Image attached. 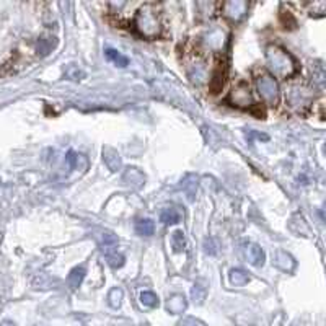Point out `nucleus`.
Wrapping results in <instances>:
<instances>
[{
	"instance_id": "obj_1",
	"label": "nucleus",
	"mask_w": 326,
	"mask_h": 326,
	"mask_svg": "<svg viewBox=\"0 0 326 326\" xmlns=\"http://www.w3.org/2000/svg\"><path fill=\"white\" fill-rule=\"evenodd\" d=\"M266 62L269 70L277 79H289L297 70L294 57L285 49H282L281 46L276 44H269L266 47Z\"/></svg>"
},
{
	"instance_id": "obj_2",
	"label": "nucleus",
	"mask_w": 326,
	"mask_h": 326,
	"mask_svg": "<svg viewBox=\"0 0 326 326\" xmlns=\"http://www.w3.org/2000/svg\"><path fill=\"white\" fill-rule=\"evenodd\" d=\"M134 26L140 36L149 38V40H153L160 35L162 25H160V18L153 5H144L139 8L134 17Z\"/></svg>"
},
{
	"instance_id": "obj_3",
	"label": "nucleus",
	"mask_w": 326,
	"mask_h": 326,
	"mask_svg": "<svg viewBox=\"0 0 326 326\" xmlns=\"http://www.w3.org/2000/svg\"><path fill=\"white\" fill-rule=\"evenodd\" d=\"M311 100H313V91L306 85H294L287 91V105L292 109L304 111L310 106Z\"/></svg>"
},
{
	"instance_id": "obj_4",
	"label": "nucleus",
	"mask_w": 326,
	"mask_h": 326,
	"mask_svg": "<svg viewBox=\"0 0 326 326\" xmlns=\"http://www.w3.org/2000/svg\"><path fill=\"white\" fill-rule=\"evenodd\" d=\"M256 87L260 91L261 98L266 101L267 105H276L279 101V85L274 77L271 75H260L256 79Z\"/></svg>"
},
{
	"instance_id": "obj_5",
	"label": "nucleus",
	"mask_w": 326,
	"mask_h": 326,
	"mask_svg": "<svg viewBox=\"0 0 326 326\" xmlns=\"http://www.w3.org/2000/svg\"><path fill=\"white\" fill-rule=\"evenodd\" d=\"M222 10H223V15H225L228 20L238 22L246 15L248 2H245V0H230V2L223 3Z\"/></svg>"
},
{
	"instance_id": "obj_6",
	"label": "nucleus",
	"mask_w": 326,
	"mask_h": 326,
	"mask_svg": "<svg viewBox=\"0 0 326 326\" xmlns=\"http://www.w3.org/2000/svg\"><path fill=\"white\" fill-rule=\"evenodd\" d=\"M230 101L233 103V106H240V108H245V106H251L253 105V98L250 93V88H248L246 84H240L238 87L233 88V91L230 93Z\"/></svg>"
},
{
	"instance_id": "obj_7",
	"label": "nucleus",
	"mask_w": 326,
	"mask_h": 326,
	"mask_svg": "<svg viewBox=\"0 0 326 326\" xmlns=\"http://www.w3.org/2000/svg\"><path fill=\"white\" fill-rule=\"evenodd\" d=\"M245 258L251 266L260 267L264 264V251L256 243H248L245 246Z\"/></svg>"
},
{
	"instance_id": "obj_8",
	"label": "nucleus",
	"mask_w": 326,
	"mask_h": 326,
	"mask_svg": "<svg viewBox=\"0 0 326 326\" xmlns=\"http://www.w3.org/2000/svg\"><path fill=\"white\" fill-rule=\"evenodd\" d=\"M123 181L128 184V186H130V188L139 189V188H142L145 178H144V174L140 173L139 168L129 167L128 170H126V173H124V176H123Z\"/></svg>"
},
{
	"instance_id": "obj_9",
	"label": "nucleus",
	"mask_w": 326,
	"mask_h": 326,
	"mask_svg": "<svg viewBox=\"0 0 326 326\" xmlns=\"http://www.w3.org/2000/svg\"><path fill=\"white\" fill-rule=\"evenodd\" d=\"M272 262H274V264L279 267V269H282V271H292L295 267L294 258H292L289 253H285L282 250L274 253V256H272Z\"/></svg>"
},
{
	"instance_id": "obj_10",
	"label": "nucleus",
	"mask_w": 326,
	"mask_h": 326,
	"mask_svg": "<svg viewBox=\"0 0 326 326\" xmlns=\"http://www.w3.org/2000/svg\"><path fill=\"white\" fill-rule=\"evenodd\" d=\"M225 75H227V65L225 64H218V67H217L216 72H214V75H212L211 84H209L212 93H218V91L222 90L223 84H225Z\"/></svg>"
},
{
	"instance_id": "obj_11",
	"label": "nucleus",
	"mask_w": 326,
	"mask_h": 326,
	"mask_svg": "<svg viewBox=\"0 0 326 326\" xmlns=\"http://www.w3.org/2000/svg\"><path fill=\"white\" fill-rule=\"evenodd\" d=\"M103 160H105L106 167H108L111 172H118L121 168V155L116 152L114 149H111V147L103 149Z\"/></svg>"
},
{
	"instance_id": "obj_12",
	"label": "nucleus",
	"mask_w": 326,
	"mask_h": 326,
	"mask_svg": "<svg viewBox=\"0 0 326 326\" xmlns=\"http://www.w3.org/2000/svg\"><path fill=\"white\" fill-rule=\"evenodd\" d=\"M186 306H188V302L184 299V295H181V294L173 295L172 299L167 302V310L173 315L183 313V311L186 310Z\"/></svg>"
},
{
	"instance_id": "obj_13",
	"label": "nucleus",
	"mask_w": 326,
	"mask_h": 326,
	"mask_svg": "<svg viewBox=\"0 0 326 326\" xmlns=\"http://www.w3.org/2000/svg\"><path fill=\"white\" fill-rule=\"evenodd\" d=\"M204 41H206V44L211 47V49H220L223 43H225V33L220 30H214L209 33Z\"/></svg>"
},
{
	"instance_id": "obj_14",
	"label": "nucleus",
	"mask_w": 326,
	"mask_h": 326,
	"mask_svg": "<svg viewBox=\"0 0 326 326\" xmlns=\"http://www.w3.org/2000/svg\"><path fill=\"white\" fill-rule=\"evenodd\" d=\"M103 251H105V258L106 261H108V264L111 267H121L124 264V256L121 255V253H118L116 250H113L111 246H103Z\"/></svg>"
},
{
	"instance_id": "obj_15",
	"label": "nucleus",
	"mask_w": 326,
	"mask_h": 326,
	"mask_svg": "<svg viewBox=\"0 0 326 326\" xmlns=\"http://www.w3.org/2000/svg\"><path fill=\"white\" fill-rule=\"evenodd\" d=\"M206 295H207V285L204 281H197L196 284L193 285L191 289V299L194 304L201 305L204 300H206Z\"/></svg>"
},
{
	"instance_id": "obj_16",
	"label": "nucleus",
	"mask_w": 326,
	"mask_h": 326,
	"mask_svg": "<svg viewBox=\"0 0 326 326\" xmlns=\"http://www.w3.org/2000/svg\"><path fill=\"white\" fill-rule=\"evenodd\" d=\"M228 279H230L232 285L241 287V285H246L248 282H250V276H248L243 269H232L230 272H228Z\"/></svg>"
},
{
	"instance_id": "obj_17",
	"label": "nucleus",
	"mask_w": 326,
	"mask_h": 326,
	"mask_svg": "<svg viewBox=\"0 0 326 326\" xmlns=\"http://www.w3.org/2000/svg\"><path fill=\"white\" fill-rule=\"evenodd\" d=\"M153 230H155V225H153V220H150V218H139V220L135 222V232H137L139 235L150 237L153 235Z\"/></svg>"
},
{
	"instance_id": "obj_18",
	"label": "nucleus",
	"mask_w": 326,
	"mask_h": 326,
	"mask_svg": "<svg viewBox=\"0 0 326 326\" xmlns=\"http://www.w3.org/2000/svg\"><path fill=\"white\" fill-rule=\"evenodd\" d=\"M105 56L108 57V61H111L114 65H118V67H128V64H129L128 57L121 54L119 51L113 49V47H108V49L105 51Z\"/></svg>"
},
{
	"instance_id": "obj_19",
	"label": "nucleus",
	"mask_w": 326,
	"mask_h": 326,
	"mask_svg": "<svg viewBox=\"0 0 326 326\" xmlns=\"http://www.w3.org/2000/svg\"><path fill=\"white\" fill-rule=\"evenodd\" d=\"M85 274H87V271H85L84 266H77V267H74V269L70 271L69 279H67V281H69V285L72 287V289H77V287L82 284V281H84Z\"/></svg>"
},
{
	"instance_id": "obj_20",
	"label": "nucleus",
	"mask_w": 326,
	"mask_h": 326,
	"mask_svg": "<svg viewBox=\"0 0 326 326\" xmlns=\"http://www.w3.org/2000/svg\"><path fill=\"white\" fill-rule=\"evenodd\" d=\"M179 218H181V214H179L178 209H174V207L165 209V211L162 212V216H160V220H162L165 225H173V223H178Z\"/></svg>"
},
{
	"instance_id": "obj_21",
	"label": "nucleus",
	"mask_w": 326,
	"mask_h": 326,
	"mask_svg": "<svg viewBox=\"0 0 326 326\" xmlns=\"http://www.w3.org/2000/svg\"><path fill=\"white\" fill-rule=\"evenodd\" d=\"M54 46H56V40H54V38H41V40L38 41V44H36L38 54L47 56L52 49H54Z\"/></svg>"
},
{
	"instance_id": "obj_22",
	"label": "nucleus",
	"mask_w": 326,
	"mask_h": 326,
	"mask_svg": "<svg viewBox=\"0 0 326 326\" xmlns=\"http://www.w3.org/2000/svg\"><path fill=\"white\" fill-rule=\"evenodd\" d=\"M172 246L174 253H181L186 246V238H184V233L181 230H176L172 233Z\"/></svg>"
},
{
	"instance_id": "obj_23",
	"label": "nucleus",
	"mask_w": 326,
	"mask_h": 326,
	"mask_svg": "<svg viewBox=\"0 0 326 326\" xmlns=\"http://www.w3.org/2000/svg\"><path fill=\"white\" fill-rule=\"evenodd\" d=\"M140 302H142V305L150 306V308L158 306V297L155 295L153 292H142V294H140Z\"/></svg>"
},
{
	"instance_id": "obj_24",
	"label": "nucleus",
	"mask_w": 326,
	"mask_h": 326,
	"mask_svg": "<svg viewBox=\"0 0 326 326\" xmlns=\"http://www.w3.org/2000/svg\"><path fill=\"white\" fill-rule=\"evenodd\" d=\"M123 290L121 289H113L109 292L108 295V300H109V305L113 306V308H119L121 304H123Z\"/></svg>"
},
{
	"instance_id": "obj_25",
	"label": "nucleus",
	"mask_w": 326,
	"mask_h": 326,
	"mask_svg": "<svg viewBox=\"0 0 326 326\" xmlns=\"http://www.w3.org/2000/svg\"><path fill=\"white\" fill-rule=\"evenodd\" d=\"M65 75L69 77L70 80H82L85 77V74H84V70H80L79 67L77 65H74V64H70L69 67L65 69Z\"/></svg>"
},
{
	"instance_id": "obj_26",
	"label": "nucleus",
	"mask_w": 326,
	"mask_h": 326,
	"mask_svg": "<svg viewBox=\"0 0 326 326\" xmlns=\"http://www.w3.org/2000/svg\"><path fill=\"white\" fill-rule=\"evenodd\" d=\"M281 22H282V25H284V28H289V30H292V28H295V25H297V22H295V18L292 17V13L289 12V10H282L281 12Z\"/></svg>"
},
{
	"instance_id": "obj_27",
	"label": "nucleus",
	"mask_w": 326,
	"mask_h": 326,
	"mask_svg": "<svg viewBox=\"0 0 326 326\" xmlns=\"http://www.w3.org/2000/svg\"><path fill=\"white\" fill-rule=\"evenodd\" d=\"M101 243H103V246H114L118 243V237L111 232H105L101 235Z\"/></svg>"
},
{
	"instance_id": "obj_28",
	"label": "nucleus",
	"mask_w": 326,
	"mask_h": 326,
	"mask_svg": "<svg viewBox=\"0 0 326 326\" xmlns=\"http://www.w3.org/2000/svg\"><path fill=\"white\" fill-rule=\"evenodd\" d=\"M65 162L67 165H69V168H75L77 163H79V155H77L75 152H69L65 157Z\"/></svg>"
},
{
	"instance_id": "obj_29",
	"label": "nucleus",
	"mask_w": 326,
	"mask_h": 326,
	"mask_svg": "<svg viewBox=\"0 0 326 326\" xmlns=\"http://www.w3.org/2000/svg\"><path fill=\"white\" fill-rule=\"evenodd\" d=\"M178 326H206L202 321H199L196 318H184L178 323Z\"/></svg>"
},
{
	"instance_id": "obj_30",
	"label": "nucleus",
	"mask_w": 326,
	"mask_h": 326,
	"mask_svg": "<svg viewBox=\"0 0 326 326\" xmlns=\"http://www.w3.org/2000/svg\"><path fill=\"white\" fill-rule=\"evenodd\" d=\"M0 326H15V325H13L12 321L5 320V321H2V323H0Z\"/></svg>"
},
{
	"instance_id": "obj_31",
	"label": "nucleus",
	"mask_w": 326,
	"mask_h": 326,
	"mask_svg": "<svg viewBox=\"0 0 326 326\" xmlns=\"http://www.w3.org/2000/svg\"><path fill=\"white\" fill-rule=\"evenodd\" d=\"M36 326H46V325H36Z\"/></svg>"
}]
</instances>
